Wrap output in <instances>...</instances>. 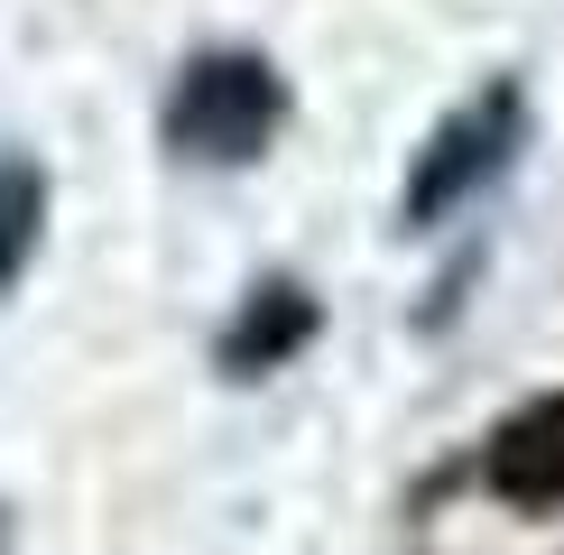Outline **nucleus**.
Returning a JSON list of instances; mask_svg holds the SVG:
<instances>
[{
    "instance_id": "1",
    "label": "nucleus",
    "mask_w": 564,
    "mask_h": 555,
    "mask_svg": "<svg viewBox=\"0 0 564 555\" xmlns=\"http://www.w3.org/2000/svg\"><path fill=\"white\" fill-rule=\"evenodd\" d=\"M278 121H288V84H278V65L250 56V46L195 56L185 84H176V102H167L176 157H214V167H250L278 139Z\"/></svg>"
},
{
    "instance_id": "2",
    "label": "nucleus",
    "mask_w": 564,
    "mask_h": 555,
    "mask_svg": "<svg viewBox=\"0 0 564 555\" xmlns=\"http://www.w3.org/2000/svg\"><path fill=\"white\" fill-rule=\"evenodd\" d=\"M519 130H528V102L509 84H490L481 102H463L454 121L426 139V157H416V176H408V222L426 231V222L454 214L473 185H490V176L509 167V149H519Z\"/></svg>"
},
{
    "instance_id": "3",
    "label": "nucleus",
    "mask_w": 564,
    "mask_h": 555,
    "mask_svg": "<svg viewBox=\"0 0 564 555\" xmlns=\"http://www.w3.org/2000/svg\"><path fill=\"white\" fill-rule=\"evenodd\" d=\"M481 481L509 509H564V389H555V399H536V407H519L500 435H490Z\"/></svg>"
},
{
    "instance_id": "4",
    "label": "nucleus",
    "mask_w": 564,
    "mask_h": 555,
    "mask_svg": "<svg viewBox=\"0 0 564 555\" xmlns=\"http://www.w3.org/2000/svg\"><path fill=\"white\" fill-rule=\"evenodd\" d=\"M305 334H315V296H305L296 278H269V287H250L241 324L223 334V370L231 380H260V370H278L288 352H305Z\"/></svg>"
},
{
    "instance_id": "5",
    "label": "nucleus",
    "mask_w": 564,
    "mask_h": 555,
    "mask_svg": "<svg viewBox=\"0 0 564 555\" xmlns=\"http://www.w3.org/2000/svg\"><path fill=\"white\" fill-rule=\"evenodd\" d=\"M37 222H46V185H37V167L0 157V287H10L19 269H29V250H37Z\"/></svg>"
}]
</instances>
